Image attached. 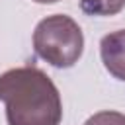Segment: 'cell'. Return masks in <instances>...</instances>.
Returning <instances> with one entry per match:
<instances>
[{
    "mask_svg": "<svg viewBox=\"0 0 125 125\" xmlns=\"http://www.w3.org/2000/svg\"><path fill=\"white\" fill-rule=\"evenodd\" d=\"M0 102L8 125H59L62 102L53 80L37 66H18L0 74Z\"/></svg>",
    "mask_w": 125,
    "mask_h": 125,
    "instance_id": "6da1fadb",
    "label": "cell"
},
{
    "mask_svg": "<svg viewBox=\"0 0 125 125\" xmlns=\"http://www.w3.org/2000/svg\"><path fill=\"white\" fill-rule=\"evenodd\" d=\"M82 12L90 16H113L123 10L125 0H78Z\"/></svg>",
    "mask_w": 125,
    "mask_h": 125,
    "instance_id": "277c9868",
    "label": "cell"
},
{
    "mask_svg": "<svg viewBox=\"0 0 125 125\" xmlns=\"http://www.w3.org/2000/svg\"><path fill=\"white\" fill-rule=\"evenodd\" d=\"M84 125H125V113L109 111V109L98 111L92 117H88Z\"/></svg>",
    "mask_w": 125,
    "mask_h": 125,
    "instance_id": "5b68a950",
    "label": "cell"
},
{
    "mask_svg": "<svg viewBox=\"0 0 125 125\" xmlns=\"http://www.w3.org/2000/svg\"><path fill=\"white\" fill-rule=\"evenodd\" d=\"M33 2H37V4H55L59 0H33Z\"/></svg>",
    "mask_w": 125,
    "mask_h": 125,
    "instance_id": "8992f818",
    "label": "cell"
},
{
    "mask_svg": "<svg viewBox=\"0 0 125 125\" xmlns=\"http://www.w3.org/2000/svg\"><path fill=\"white\" fill-rule=\"evenodd\" d=\"M33 49L37 57L57 68H68L78 62L84 51L80 25L64 14L43 18L33 31Z\"/></svg>",
    "mask_w": 125,
    "mask_h": 125,
    "instance_id": "7a4b0ae2",
    "label": "cell"
},
{
    "mask_svg": "<svg viewBox=\"0 0 125 125\" xmlns=\"http://www.w3.org/2000/svg\"><path fill=\"white\" fill-rule=\"evenodd\" d=\"M100 55L105 70L117 80H125V29L104 35L100 41Z\"/></svg>",
    "mask_w": 125,
    "mask_h": 125,
    "instance_id": "3957f363",
    "label": "cell"
}]
</instances>
